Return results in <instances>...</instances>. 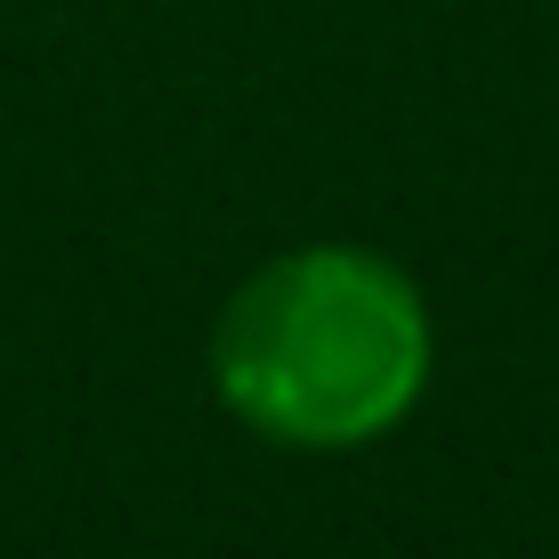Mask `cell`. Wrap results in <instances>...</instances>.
Segmentation results:
<instances>
[{
    "mask_svg": "<svg viewBox=\"0 0 559 559\" xmlns=\"http://www.w3.org/2000/svg\"><path fill=\"white\" fill-rule=\"evenodd\" d=\"M430 308L414 276L357 243L267 260L211 324V390L243 430L308 454L390 438L430 390Z\"/></svg>",
    "mask_w": 559,
    "mask_h": 559,
    "instance_id": "6da1fadb",
    "label": "cell"
}]
</instances>
